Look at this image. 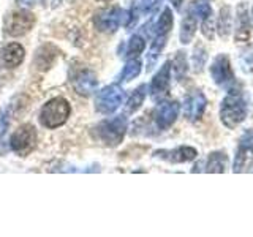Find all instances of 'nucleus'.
I'll list each match as a JSON object with an SVG mask.
<instances>
[{"mask_svg": "<svg viewBox=\"0 0 253 237\" xmlns=\"http://www.w3.org/2000/svg\"><path fill=\"white\" fill-rule=\"evenodd\" d=\"M247 117V101H245L241 89L229 90L220 105V120L226 128L239 126Z\"/></svg>", "mask_w": 253, "mask_h": 237, "instance_id": "obj_1", "label": "nucleus"}, {"mask_svg": "<svg viewBox=\"0 0 253 237\" xmlns=\"http://www.w3.org/2000/svg\"><path fill=\"white\" fill-rule=\"evenodd\" d=\"M70 113V103L65 98H52L43 106L42 113H40V122L46 128H57V126L63 125L68 120Z\"/></svg>", "mask_w": 253, "mask_h": 237, "instance_id": "obj_2", "label": "nucleus"}, {"mask_svg": "<svg viewBox=\"0 0 253 237\" xmlns=\"http://www.w3.org/2000/svg\"><path fill=\"white\" fill-rule=\"evenodd\" d=\"M126 131V118L124 116H117L108 120H103L97 126V136L106 146L114 147L121 144Z\"/></svg>", "mask_w": 253, "mask_h": 237, "instance_id": "obj_3", "label": "nucleus"}, {"mask_svg": "<svg viewBox=\"0 0 253 237\" xmlns=\"http://www.w3.org/2000/svg\"><path fill=\"white\" fill-rule=\"evenodd\" d=\"M211 75L213 82L217 85L223 87L228 92L239 89V85L236 82V78L231 68V62L226 54H218L215 59H213L212 65H211Z\"/></svg>", "mask_w": 253, "mask_h": 237, "instance_id": "obj_4", "label": "nucleus"}, {"mask_svg": "<svg viewBox=\"0 0 253 237\" xmlns=\"http://www.w3.org/2000/svg\"><path fill=\"white\" fill-rule=\"evenodd\" d=\"M131 16L128 11L121 8H109L101 10L95 16V26L100 32H114L121 26H128Z\"/></svg>", "mask_w": 253, "mask_h": 237, "instance_id": "obj_5", "label": "nucleus"}, {"mask_svg": "<svg viewBox=\"0 0 253 237\" xmlns=\"http://www.w3.org/2000/svg\"><path fill=\"white\" fill-rule=\"evenodd\" d=\"M253 164V130H247L239 141V146L236 150L233 171L236 174L250 171Z\"/></svg>", "mask_w": 253, "mask_h": 237, "instance_id": "obj_6", "label": "nucleus"}, {"mask_svg": "<svg viewBox=\"0 0 253 237\" xmlns=\"http://www.w3.org/2000/svg\"><path fill=\"white\" fill-rule=\"evenodd\" d=\"M124 97H125V93L117 84L108 85L101 92H98L95 106H97V111H100V113L111 114L122 105Z\"/></svg>", "mask_w": 253, "mask_h": 237, "instance_id": "obj_7", "label": "nucleus"}, {"mask_svg": "<svg viewBox=\"0 0 253 237\" xmlns=\"http://www.w3.org/2000/svg\"><path fill=\"white\" fill-rule=\"evenodd\" d=\"M37 142V131L32 125H22L13 133L10 146L16 154L27 155Z\"/></svg>", "mask_w": 253, "mask_h": 237, "instance_id": "obj_8", "label": "nucleus"}, {"mask_svg": "<svg viewBox=\"0 0 253 237\" xmlns=\"http://www.w3.org/2000/svg\"><path fill=\"white\" fill-rule=\"evenodd\" d=\"M34 24H35L34 14L26 10H18V11H13L6 18L5 30H6V34L11 37H21V35H26Z\"/></svg>", "mask_w": 253, "mask_h": 237, "instance_id": "obj_9", "label": "nucleus"}, {"mask_svg": "<svg viewBox=\"0 0 253 237\" xmlns=\"http://www.w3.org/2000/svg\"><path fill=\"white\" fill-rule=\"evenodd\" d=\"M177 116H179V103L163 101L155 111V123L160 130H166L176 122Z\"/></svg>", "mask_w": 253, "mask_h": 237, "instance_id": "obj_10", "label": "nucleus"}, {"mask_svg": "<svg viewBox=\"0 0 253 237\" xmlns=\"http://www.w3.org/2000/svg\"><path fill=\"white\" fill-rule=\"evenodd\" d=\"M206 105H208V100H206L204 93L201 92H195L192 95H188L184 103V114L190 122H196L203 117Z\"/></svg>", "mask_w": 253, "mask_h": 237, "instance_id": "obj_11", "label": "nucleus"}, {"mask_svg": "<svg viewBox=\"0 0 253 237\" xmlns=\"http://www.w3.org/2000/svg\"><path fill=\"white\" fill-rule=\"evenodd\" d=\"M171 62H166L160 68V71L154 76L152 82H150V95L154 100L163 98L166 92L169 89V79H171Z\"/></svg>", "mask_w": 253, "mask_h": 237, "instance_id": "obj_12", "label": "nucleus"}, {"mask_svg": "<svg viewBox=\"0 0 253 237\" xmlns=\"http://www.w3.org/2000/svg\"><path fill=\"white\" fill-rule=\"evenodd\" d=\"M24 47L18 43H10L6 44L2 51H0V65L3 68H16L21 65L24 60Z\"/></svg>", "mask_w": 253, "mask_h": 237, "instance_id": "obj_13", "label": "nucleus"}, {"mask_svg": "<svg viewBox=\"0 0 253 237\" xmlns=\"http://www.w3.org/2000/svg\"><path fill=\"white\" fill-rule=\"evenodd\" d=\"M155 155L162 157L171 163H187V161H192L196 158V149L188 147V146H180L174 150H168V152L162 150V152H157Z\"/></svg>", "mask_w": 253, "mask_h": 237, "instance_id": "obj_14", "label": "nucleus"}, {"mask_svg": "<svg viewBox=\"0 0 253 237\" xmlns=\"http://www.w3.org/2000/svg\"><path fill=\"white\" fill-rule=\"evenodd\" d=\"M97 76L92 71H81L79 75L75 76L73 87L79 95H90L97 90Z\"/></svg>", "mask_w": 253, "mask_h": 237, "instance_id": "obj_15", "label": "nucleus"}, {"mask_svg": "<svg viewBox=\"0 0 253 237\" xmlns=\"http://www.w3.org/2000/svg\"><path fill=\"white\" fill-rule=\"evenodd\" d=\"M250 37V21L247 16V8L241 5L237 8L236 18V41H247Z\"/></svg>", "mask_w": 253, "mask_h": 237, "instance_id": "obj_16", "label": "nucleus"}, {"mask_svg": "<svg viewBox=\"0 0 253 237\" xmlns=\"http://www.w3.org/2000/svg\"><path fill=\"white\" fill-rule=\"evenodd\" d=\"M196 18L188 11V14L182 21V26H180V41L187 44L193 40L195 37V32H196Z\"/></svg>", "mask_w": 253, "mask_h": 237, "instance_id": "obj_17", "label": "nucleus"}, {"mask_svg": "<svg viewBox=\"0 0 253 237\" xmlns=\"http://www.w3.org/2000/svg\"><path fill=\"white\" fill-rule=\"evenodd\" d=\"M226 161H228V158H226V155L223 152H212L209 155L208 164H206V172H209V174H213V172L221 174V172H225Z\"/></svg>", "mask_w": 253, "mask_h": 237, "instance_id": "obj_18", "label": "nucleus"}, {"mask_svg": "<svg viewBox=\"0 0 253 237\" xmlns=\"http://www.w3.org/2000/svg\"><path fill=\"white\" fill-rule=\"evenodd\" d=\"M188 11L200 21H206L212 16V8H211L209 0H195L192 6L188 8Z\"/></svg>", "mask_w": 253, "mask_h": 237, "instance_id": "obj_19", "label": "nucleus"}, {"mask_svg": "<svg viewBox=\"0 0 253 237\" xmlns=\"http://www.w3.org/2000/svg\"><path fill=\"white\" fill-rule=\"evenodd\" d=\"M172 29V13L169 8H165L162 16L158 18L157 24H155V35H166L168 37L169 30Z\"/></svg>", "mask_w": 253, "mask_h": 237, "instance_id": "obj_20", "label": "nucleus"}, {"mask_svg": "<svg viewBox=\"0 0 253 237\" xmlns=\"http://www.w3.org/2000/svg\"><path fill=\"white\" fill-rule=\"evenodd\" d=\"M146 92H147V85H139L136 90L133 92V95L130 97V100L126 101V111L128 113H134V111H138L142 105V101L146 98Z\"/></svg>", "mask_w": 253, "mask_h": 237, "instance_id": "obj_21", "label": "nucleus"}, {"mask_svg": "<svg viewBox=\"0 0 253 237\" xmlns=\"http://www.w3.org/2000/svg\"><path fill=\"white\" fill-rule=\"evenodd\" d=\"M141 73V62L138 59H131L130 62H126V65L124 67L122 73H121V81L126 82L131 81L133 78H136Z\"/></svg>", "mask_w": 253, "mask_h": 237, "instance_id": "obj_22", "label": "nucleus"}, {"mask_svg": "<svg viewBox=\"0 0 253 237\" xmlns=\"http://www.w3.org/2000/svg\"><path fill=\"white\" fill-rule=\"evenodd\" d=\"M229 29H231V18H229V8L223 6L220 10L218 16V22H217V30L220 37H226L229 34Z\"/></svg>", "mask_w": 253, "mask_h": 237, "instance_id": "obj_23", "label": "nucleus"}, {"mask_svg": "<svg viewBox=\"0 0 253 237\" xmlns=\"http://www.w3.org/2000/svg\"><path fill=\"white\" fill-rule=\"evenodd\" d=\"M144 47H146V41H144V38H142L141 35H133L130 38V41H128V49H126V55L131 59L134 57H138V55L144 51Z\"/></svg>", "mask_w": 253, "mask_h": 237, "instance_id": "obj_24", "label": "nucleus"}, {"mask_svg": "<svg viewBox=\"0 0 253 237\" xmlns=\"http://www.w3.org/2000/svg\"><path fill=\"white\" fill-rule=\"evenodd\" d=\"M174 70H176V76H177L179 79L187 73V62H185V55H184V52H177L176 67H174Z\"/></svg>", "mask_w": 253, "mask_h": 237, "instance_id": "obj_25", "label": "nucleus"}, {"mask_svg": "<svg viewBox=\"0 0 253 237\" xmlns=\"http://www.w3.org/2000/svg\"><path fill=\"white\" fill-rule=\"evenodd\" d=\"M162 3V0H141V3H139V10L142 13H154L158 5Z\"/></svg>", "mask_w": 253, "mask_h": 237, "instance_id": "obj_26", "label": "nucleus"}, {"mask_svg": "<svg viewBox=\"0 0 253 237\" xmlns=\"http://www.w3.org/2000/svg\"><path fill=\"white\" fill-rule=\"evenodd\" d=\"M6 130H8V114L5 111V113L0 114V138L3 136Z\"/></svg>", "mask_w": 253, "mask_h": 237, "instance_id": "obj_27", "label": "nucleus"}, {"mask_svg": "<svg viewBox=\"0 0 253 237\" xmlns=\"http://www.w3.org/2000/svg\"><path fill=\"white\" fill-rule=\"evenodd\" d=\"M19 5H22V6H32V5H35L38 0H16Z\"/></svg>", "mask_w": 253, "mask_h": 237, "instance_id": "obj_28", "label": "nucleus"}, {"mask_svg": "<svg viewBox=\"0 0 253 237\" xmlns=\"http://www.w3.org/2000/svg\"><path fill=\"white\" fill-rule=\"evenodd\" d=\"M169 2L174 5V8H177V10H179V8H180V5H182V2H184V0H169Z\"/></svg>", "mask_w": 253, "mask_h": 237, "instance_id": "obj_29", "label": "nucleus"}, {"mask_svg": "<svg viewBox=\"0 0 253 237\" xmlns=\"http://www.w3.org/2000/svg\"><path fill=\"white\" fill-rule=\"evenodd\" d=\"M252 16H253V8H252Z\"/></svg>", "mask_w": 253, "mask_h": 237, "instance_id": "obj_30", "label": "nucleus"}]
</instances>
